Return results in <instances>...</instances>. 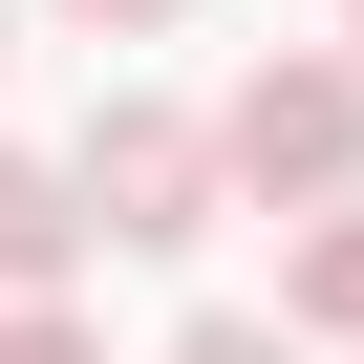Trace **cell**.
Here are the masks:
<instances>
[{
    "mask_svg": "<svg viewBox=\"0 0 364 364\" xmlns=\"http://www.w3.org/2000/svg\"><path fill=\"white\" fill-rule=\"evenodd\" d=\"M215 171L257 215H300V193H364V43H279V65H236V107H215Z\"/></svg>",
    "mask_w": 364,
    "mask_h": 364,
    "instance_id": "obj_1",
    "label": "cell"
},
{
    "mask_svg": "<svg viewBox=\"0 0 364 364\" xmlns=\"http://www.w3.org/2000/svg\"><path fill=\"white\" fill-rule=\"evenodd\" d=\"M65 193H86V236H129V257H193V236L236 215V171H215V129H193V107H86Z\"/></svg>",
    "mask_w": 364,
    "mask_h": 364,
    "instance_id": "obj_2",
    "label": "cell"
},
{
    "mask_svg": "<svg viewBox=\"0 0 364 364\" xmlns=\"http://www.w3.org/2000/svg\"><path fill=\"white\" fill-rule=\"evenodd\" d=\"M279 321H300V343H364V193H300V257H279Z\"/></svg>",
    "mask_w": 364,
    "mask_h": 364,
    "instance_id": "obj_3",
    "label": "cell"
},
{
    "mask_svg": "<svg viewBox=\"0 0 364 364\" xmlns=\"http://www.w3.org/2000/svg\"><path fill=\"white\" fill-rule=\"evenodd\" d=\"M65 257H86V193H65L43 150H0V300H22V279H65Z\"/></svg>",
    "mask_w": 364,
    "mask_h": 364,
    "instance_id": "obj_4",
    "label": "cell"
},
{
    "mask_svg": "<svg viewBox=\"0 0 364 364\" xmlns=\"http://www.w3.org/2000/svg\"><path fill=\"white\" fill-rule=\"evenodd\" d=\"M0 364H107V343L65 321V279H22V300H0Z\"/></svg>",
    "mask_w": 364,
    "mask_h": 364,
    "instance_id": "obj_5",
    "label": "cell"
},
{
    "mask_svg": "<svg viewBox=\"0 0 364 364\" xmlns=\"http://www.w3.org/2000/svg\"><path fill=\"white\" fill-rule=\"evenodd\" d=\"M171 364H300V321H171Z\"/></svg>",
    "mask_w": 364,
    "mask_h": 364,
    "instance_id": "obj_6",
    "label": "cell"
},
{
    "mask_svg": "<svg viewBox=\"0 0 364 364\" xmlns=\"http://www.w3.org/2000/svg\"><path fill=\"white\" fill-rule=\"evenodd\" d=\"M65 22H86V43H150V22H193V0H65Z\"/></svg>",
    "mask_w": 364,
    "mask_h": 364,
    "instance_id": "obj_7",
    "label": "cell"
},
{
    "mask_svg": "<svg viewBox=\"0 0 364 364\" xmlns=\"http://www.w3.org/2000/svg\"><path fill=\"white\" fill-rule=\"evenodd\" d=\"M343 364H364V343H343Z\"/></svg>",
    "mask_w": 364,
    "mask_h": 364,
    "instance_id": "obj_8",
    "label": "cell"
},
{
    "mask_svg": "<svg viewBox=\"0 0 364 364\" xmlns=\"http://www.w3.org/2000/svg\"><path fill=\"white\" fill-rule=\"evenodd\" d=\"M343 43H364V22H343Z\"/></svg>",
    "mask_w": 364,
    "mask_h": 364,
    "instance_id": "obj_9",
    "label": "cell"
}]
</instances>
